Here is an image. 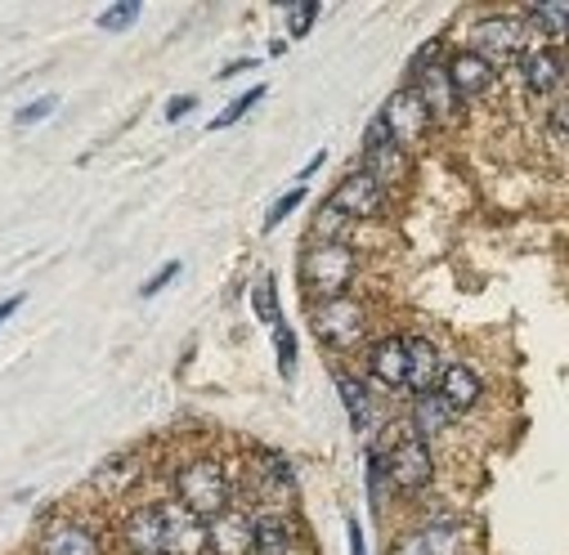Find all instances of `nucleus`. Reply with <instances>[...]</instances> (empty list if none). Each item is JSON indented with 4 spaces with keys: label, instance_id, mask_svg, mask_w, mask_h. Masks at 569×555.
I'll return each mask as SVG.
<instances>
[{
    "label": "nucleus",
    "instance_id": "393cba45",
    "mask_svg": "<svg viewBox=\"0 0 569 555\" xmlns=\"http://www.w3.org/2000/svg\"><path fill=\"white\" fill-rule=\"evenodd\" d=\"M273 345H278V372L292 376V372H297V332H292L288 319L273 323Z\"/></svg>",
    "mask_w": 569,
    "mask_h": 555
},
{
    "label": "nucleus",
    "instance_id": "72a5a7b5",
    "mask_svg": "<svg viewBox=\"0 0 569 555\" xmlns=\"http://www.w3.org/2000/svg\"><path fill=\"white\" fill-rule=\"evenodd\" d=\"M193 108H198V99H193V94H180V99H171V103H167V121H180V117H184V112H193Z\"/></svg>",
    "mask_w": 569,
    "mask_h": 555
},
{
    "label": "nucleus",
    "instance_id": "dca6fc26",
    "mask_svg": "<svg viewBox=\"0 0 569 555\" xmlns=\"http://www.w3.org/2000/svg\"><path fill=\"white\" fill-rule=\"evenodd\" d=\"M412 81H417L412 90L421 94V103H426V112H431V121H453V117H458L462 99L453 94V85H449V72H445V63H431L426 72H417Z\"/></svg>",
    "mask_w": 569,
    "mask_h": 555
},
{
    "label": "nucleus",
    "instance_id": "473e14b6",
    "mask_svg": "<svg viewBox=\"0 0 569 555\" xmlns=\"http://www.w3.org/2000/svg\"><path fill=\"white\" fill-rule=\"evenodd\" d=\"M346 533H350V555H368V537H363V528H359L355 515L346 519Z\"/></svg>",
    "mask_w": 569,
    "mask_h": 555
},
{
    "label": "nucleus",
    "instance_id": "c756f323",
    "mask_svg": "<svg viewBox=\"0 0 569 555\" xmlns=\"http://www.w3.org/2000/svg\"><path fill=\"white\" fill-rule=\"evenodd\" d=\"M54 108H59V99H54V94H41L37 103H28V108H19V117H14V125H23V130H28V125H37V121H46V117H50Z\"/></svg>",
    "mask_w": 569,
    "mask_h": 555
},
{
    "label": "nucleus",
    "instance_id": "2eb2a0df",
    "mask_svg": "<svg viewBox=\"0 0 569 555\" xmlns=\"http://www.w3.org/2000/svg\"><path fill=\"white\" fill-rule=\"evenodd\" d=\"M297 546V515L264 506L256 511V555H292Z\"/></svg>",
    "mask_w": 569,
    "mask_h": 555
},
{
    "label": "nucleus",
    "instance_id": "39448f33",
    "mask_svg": "<svg viewBox=\"0 0 569 555\" xmlns=\"http://www.w3.org/2000/svg\"><path fill=\"white\" fill-rule=\"evenodd\" d=\"M386 202H390V189H386L381 180H372L368 171H350V175L328 193L323 206H328L332 215L359 224V220H377V215L386 211Z\"/></svg>",
    "mask_w": 569,
    "mask_h": 555
},
{
    "label": "nucleus",
    "instance_id": "ddd939ff",
    "mask_svg": "<svg viewBox=\"0 0 569 555\" xmlns=\"http://www.w3.org/2000/svg\"><path fill=\"white\" fill-rule=\"evenodd\" d=\"M408 345V394L421 398V394H436L440 385V372H445V359L436 350L431 336H403Z\"/></svg>",
    "mask_w": 569,
    "mask_h": 555
},
{
    "label": "nucleus",
    "instance_id": "f704fd0d",
    "mask_svg": "<svg viewBox=\"0 0 569 555\" xmlns=\"http://www.w3.org/2000/svg\"><path fill=\"white\" fill-rule=\"evenodd\" d=\"M23 310V296H10V301H0V327H6L14 314Z\"/></svg>",
    "mask_w": 569,
    "mask_h": 555
},
{
    "label": "nucleus",
    "instance_id": "7c9ffc66",
    "mask_svg": "<svg viewBox=\"0 0 569 555\" xmlns=\"http://www.w3.org/2000/svg\"><path fill=\"white\" fill-rule=\"evenodd\" d=\"M171 278H180V260H171L167 269H158V273L149 278V283H144V287H139V296H144V301H149V296H158V292H162V287L171 283Z\"/></svg>",
    "mask_w": 569,
    "mask_h": 555
},
{
    "label": "nucleus",
    "instance_id": "4468645a",
    "mask_svg": "<svg viewBox=\"0 0 569 555\" xmlns=\"http://www.w3.org/2000/svg\"><path fill=\"white\" fill-rule=\"evenodd\" d=\"M436 394L453 407V416H462V412H471V407L485 398V376H480L471 363H445Z\"/></svg>",
    "mask_w": 569,
    "mask_h": 555
},
{
    "label": "nucleus",
    "instance_id": "a211bd4d",
    "mask_svg": "<svg viewBox=\"0 0 569 555\" xmlns=\"http://www.w3.org/2000/svg\"><path fill=\"white\" fill-rule=\"evenodd\" d=\"M520 77H525V90L529 94H551L565 81V59L551 46H529L520 54Z\"/></svg>",
    "mask_w": 569,
    "mask_h": 555
},
{
    "label": "nucleus",
    "instance_id": "20e7f679",
    "mask_svg": "<svg viewBox=\"0 0 569 555\" xmlns=\"http://www.w3.org/2000/svg\"><path fill=\"white\" fill-rule=\"evenodd\" d=\"M525 19L520 14H493V19H485V23H476V32H471V46L467 50H476L485 63H520V54L529 50V41H525Z\"/></svg>",
    "mask_w": 569,
    "mask_h": 555
},
{
    "label": "nucleus",
    "instance_id": "2f4dec72",
    "mask_svg": "<svg viewBox=\"0 0 569 555\" xmlns=\"http://www.w3.org/2000/svg\"><path fill=\"white\" fill-rule=\"evenodd\" d=\"M390 555H431V542H426V533H412L399 546H390Z\"/></svg>",
    "mask_w": 569,
    "mask_h": 555
},
{
    "label": "nucleus",
    "instance_id": "9b49d317",
    "mask_svg": "<svg viewBox=\"0 0 569 555\" xmlns=\"http://www.w3.org/2000/svg\"><path fill=\"white\" fill-rule=\"evenodd\" d=\"M121 546L126 555H162V506H130L121 515Z\"/></svg>",
    "mask_w": 569,
    "mask_h": 555
},
{
    "label": "nucleus",
    "instance_id": "423d86ee",
    "mask_svg": "<svg viewBox=\"0 0 569 555\" xmlns=\"http://www.w3.org/2000/svg\"><path fill=\"white\" fill-rule=\"evenodd\" d=\"M386 480H390L403 497H417L421 488H431V480H436L431 444H421L417 435L390 444V453H386Z\"/></svg>",
    "mask_w": 569,
    "mask_h": 555
},
{
    "label": "nucleus",
    "instance_id": "f8f14e48",
    "mask_svg": "<svg viewBox=\"0 0 569 555\" xmlns=\"http://www.w3.org/2000/svg\"><path fill=\"white\" fill-rule=\"evenodd\" d=\"M445 72H449V85H453V94H458L462 103L489 94V85L498 81V68L485 63L476 50H453V54L445 59Z\"/></svg>",
    "mask_w": 569,
    "mask_h": 555
},
{
    "label": "nucleus",
    "instance_id": "6ab92c4d",
    "mask_svg": "<svg viewBox=\"0 0 569 555\" xmlns=\"http://www.w3.org/2000/svg\"><path fill=\"white\" fill-rule=\"evenodd\" d=\"M41 555H103L99 537L77 519H54L41 533Z\"/></svg>",
    "mask_w": 569,
    "mask_h": 555
},
{
    "label": "nucleus",
    "instance_id": "f03ea898",
    "mask_svg": "<svg viewBox=\"0 0 569 555\" xmlns=\"http://www.w3.org/2000/svg\"><path fill=\"white\" fill-rule=\"evenodd\" d=\"M176 502L184 511H193L198 519H216L220 511H229V475H224V466L211 462V457L184 462L176 471Z\"/></svg>",
    "mask_w": 569,
    "mask_h": 555
},
{
    "label": "nucleus",
    "instance_id": "9d476101",
    "mask_svg": "<svg viewBox=\"0 0 569 555\" xmlns=\"http://www.w3.org/2000/svg\"><path fill=\"white\" fill-rule=\"evenodd\" d=\"M162 555H207V519L180 502H162Z\"/></svg>",
    "mask_w": 569,
    "mask_h": 555
},
{
    "label": "nucleus",
    "instance_id": "cd10ccee",
    "mask_svg": "<svg viewBox=\"0 0 569 555\" xmlns=\"http://www.w3.org/2000/svg\"><path fill=\"white\" fill-rule=\"evenodd\" d=\"M260 99H264V85H251V90H247V94H238V99H233V103H229L220 117H211V130H224V125L242 121V112H251Z\"/></svg>",
    "mask_w": 569,
    "mask_h": 555
},
{
    "label": "nucleus",
    "instance_id": "bb28decb",
    "mask_svg": "<svg viewBox=\"0 0 569 555\" xmlns=\"http://www.w3.org/2000/svg\"><path fill=\"white\" fill-rule=\"evenodd\" d=\"M139 10H144L139 0H117V6H108V10L99 14V28H103V32H126V28L139 19Z\"/></svg>",
    "mask_w": 569,
    "mask_h": 555
},
{
    "label": "nucleus",
    "instance_id": "7ed1b4c3",
    "mask_svg": "<svg viewBox=\"0 0 569 555\" xmlns=\"http://www.w3.org/2000/svg\"><path fill=\"white\" fill-rule=\"evenodd\" d=\"M310 323H315L319 345H323V350H337V354L359 350L363 336H368V310H363V301H355V296L319 301V305L310 310Z\"/></svg>",
    "mask_w": 569,
    "mask_h": 555
},
{
    "label": "nucleus",
    "instance_id": "aec40b11",
    "mask_svg": "<svg viewBox=\"0 0 569 555\" xmlns=\"http://www.w3.org/2000/svg\"><path fill=\"white\" fill-rule=\"evenodd\" d=\"M453 422H458V416H453V407H449L440 394H421V398H412L408 426H412V435H417L421 444H426V440H440Z\"/></svg>",
    "mask_w": 569,
    "mask_h": 555
},
{
    "label": "nucleus",
    "instance_id": "6e6552de",
    "mask_svg": "<svg viewBox=\"0 0 569 555\" xmlns=\"http://www.w3.org/2000/svg\"><path fill=\"white\" fill-rule=\"evenodd\" d=\"M359 171H368V175L381 180L386 189L408 175V153L390 139V130H386L381 117H372L368 130H363V167H359Z\"/></svg>",
    "mask_w": 569,
    "mask_h": 555
},
{
    "label": "nucleus",
    "instance_id": "f3484780",
    "mask_svg": "<svg viewBox=\"0 0 569 555\" xmlns=\"http://www.w3.org/2000/svg\"><path fill=\"white\" fill-rule=\"evenodd\" d=\"M368 372L386 390H408V345H403V336H381L368 350Z\"/></svg>",
    "mask_w": 569,
    "mask_h": 555
},
{
    "label": "nucleus",
    "instance_id": "412c9836",
    "mask_svg": "<svg viewBox=\"0 0 569 555\" xmlns=\"http://www.w3.org/2000/svg\"><path fill=\"white\" fill-rule=\"evenodd\" d=\"M139 484V457L134 453H117V457H108L99 471H94V488L103 493V497H117V493H126V488H134Z\"/></svg>",
    "mask_w": 569,
    "mask_h": 555
},
{
    "label": "nucleus",
    "instance_id": "0eeeda50",
    "mask_svg": "<svg viewBox=\"0 0 569 555\" xmlns=\"http://www.w3.org/2000/svg\"><path fill=\"white\" fill-rule=\"evenodd\" d=\"M381 121H386V130H390V139L403 149V153H412L421 139H426V130H431L436 121H431V112H426V103H421V94L412 90V85H403V90H395L390 99H386V108H381Z\"/></svg>",
    "mask_w": 569,
    "mask_h": 555
},
{
    "label": "nucleus",
    "instance_id": "e433bc0d",
    "mask_svg": "<svg viewBox=\"0 0 569 555\" xmlns=\"http://www.w3.org/2000/svg\"><path fill=\"white\" fill-rule=\"evenodd\" d=\"M565 46H569V32H565Z\"/></svg>",
    "mask_w": 569,
    "mask_h": 555
},
{
    "label": "nucleus",
    "instance_id": "1a4fd4ad",
    "mask_svg": "<svg viewBox=\"0 0 569 555\" xmlns=\"http://www.w3.org/2000/svg\"><path fill=\"white\" fill-rule=\"evenodd\" d=\"M207 555H256V511L229 506L207 519Z\"/></svg>",
    "mask_w": 569,
    "mask_h": 555
},
{
    "label": "nucleus",
    "instance_id": "5701e85b",
    "mask_svg": "<svg viewBox=\"0 0 569 555\" xmlns=\"http://www.w3.org/2000/svg\"><path fill=\"white\" fill-rule=\"evenodd\" d=\"M525 28H538V37H565L569 32V0H538L529 14H520Z\"/></svg>",
    "mask_w": 569,
    "mask_h": 555
},
{
    "label": "nucleus",
    "instance_id": "a878e982",
    "mask_svg": "<svg viewBox=\"0 0 569 555\" xmlns=\"http://www.w3.org/2000/svg\"><path fill=\"white\" fill-rule=\"evenodd\" d=\"M319 14H323L319 0H297V6H288V37H292V41L310 37V28H315Z\"/></svg>",
    "mask_w": 569,
    "mask_h": 555
},
{
    "label": "nucleus",
    "instance_id": "4be33fe9",
    "mask_svg": "<svg viewBox=\"0 0 569 555\" xmlns=\"http://www.w3.org/2000/svg\"><path fill=\"white\" fill-rule=\"evenodd\" d=\"M332 385H337V394H341V403H346V412H350V422H355V426H368V412H372L368 385H363L355 372H346V367L332 372Z\"/></svg>",
    "mask_w": 569,
    "mask_h": 555
},
{
    "label": "nucleus",
    "instance_id": "c9c22d12",
    "mask_svg": "<svg viewBox=\"0 0 569 555\" xmlns=\"http://www.w3.org/2000/svg\"><path fill=\"white\" fill-rule=\"evenodd\" d=\"M323 162H328V149H319V153H315V158H310V162H306V171H301V175H315V171H319V167H323Z\"/></svg>",
    "mask_w": 569,
    "mask_h": 555
},
{
    "label": "nucleus",
    "instance_id": "c85d7f7f",
    "mask_svg": "<svg viewBox=\"0 0 569 555\" xmlns=\"http://www.w3.org/2000/svg\"><path fill=\"white\" fill-rule=\"evenodd\" d=\"M301 202H306V184H297V189H288V193H282V198H278V202L264 211V233H269V229H278V224L288 220V215H292Z\"/></svg>",
    "mask_w": 569,
    "mask_h": 555
},
{
    "label": "nucleus",
    "instance_id": "f257e3e1",
    "mask_svg": "<svg viewBox=\"0 0 569 555\" xmlns=\"http://www.w3.org/2000/svg\"><path fill=\"white\" fill-rule=\"evenodd\" d=\"M359 273V255L350 242H323L315 238L306 251H301V287L306 296L319 301H337V296H350V283Z\"/></svg>",
    "mask_w": 569,
    "mask_h": 555
},
{
    "label": "nucleus",
    "instance_id": "b1692460",
    "mask_svg": "<svg viewBox=\"0 0 569 555\" xmlns=\"http://www.w3.org/2000/svg\"><path fill=\"white\" fill-rule=\"evenodd\" d=\"M251 310H256V319L260 323H278L282 319V310H278V283H273V273H260L256 278V287H251Z\"/></svg>",
    "mask_w": 569,
    "mask_h": 555
}]
</instances>
